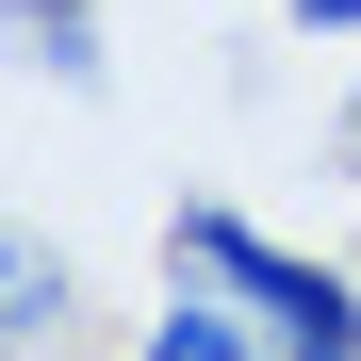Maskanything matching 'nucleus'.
<instances>
[{"mask_svg":"<svg viewBox=\"0 0 361 361\" xmlns=\"http://www.w3.org/2000/svg\"><path fill=\"white\" fill-rule=\"evenodd\" d=\"M132 361H279V345L230 312L214 279H180V312H148V345H132Z\"/></svg>","mask_w":361,"mask_h":361,"instance_id":"nucleus-3","label":"nucleus"},{"mask_svg":"<svg viewBox=\"0 0 361 361\" xmlns=\"http://www.w3.org/2000/svg\"><path fill=\"white\" fill-rule=\"evenodd\" d=\"M345 132H361V115H345Z\"/></svg>","mask_w":361,"mask_h":361,"instance_id":"nucleus-6","label":"nucleus"},{"mask_svg":"<svg viewBox=\"0 0 361 361\" xmlns=\"http://www.w3.org/2000/svg\"><path fill=\"white\" fill-rule=\"evenodd\" d=\"M17 66H49V82H99V0H17Z\"/></svg>","mask_w":361,"mask_h":361,"instance_id":"nucleus-4","label":"nucleus"},{"mask_svg":"<svg viewBox=\"0 0 361 361\" xmlns=\"http://www.w3.org/2000/svg\"><path fill=\"white\" fill-rule=\"evenodd\" d=\"M66 312H82L66 247H49V230H0V361H49V345H66Z\"/></svg>","mask_w":361,"mask_h":361,"instance_id":"nucleus-2","label":"nucleus"},{"mask_svg":"<svg viewBox=\"0 0 361 361\" xmlns=\"http://www.w3.org/2000/svg\"><path fill=\"white\" fill-rule=\"evenodd\" d=\"M279 17H295V33H361V0H279Z\"/></svg>","mask_w":361,"mask_h":361,"instance_id":"nucleus-5","label":"nucleus"},{"mask_svg":"<svg viewBox=\"0 0 361 361\" xmlns=\"http://www.w3.org/2000/svg\"><path fill=\"white\" fill-rule=\"evenodd\" d=\"M180 279H214L279 361H361V279L312 247H263L247 214H180Z\"/></svg>","mask_w":361,"mask_h":361,"instance_id":"nucleus-1","label":"nucleus"}]
</instances>
